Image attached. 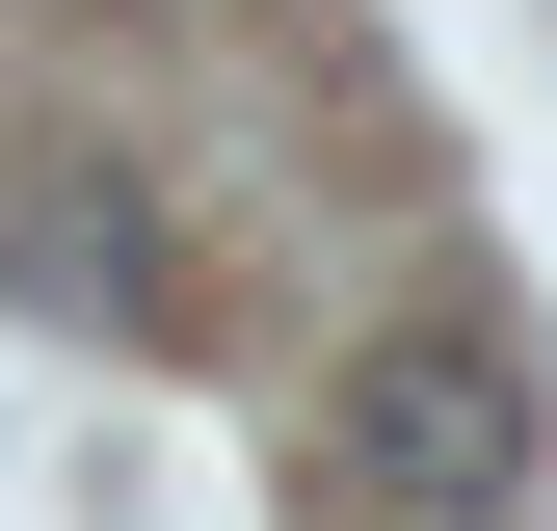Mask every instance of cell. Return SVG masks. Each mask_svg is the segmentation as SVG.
<instances>
[{
  "mask_svg": "<svg viewBox=\"0 0 557 531\" xmlns=\"http://www.w3.org/2000/svg\"><path fill=\"white\" fill-rule=\"evenodd\" d=\"M319 479H345V505H531V346H478V319H398V346H345Z\"/></svg>",
  "mask_w": 557,
  "mask_h": 531,
  "instance_id": "1",
  "label": "cell"
},
{
  "mask_svg": "<svg viewBox=\"0 0 557 531\" xmlns=\"http://www.w3.org/2000/svg\"><path fill=\"white\" fill-rule=\"evenodd\" d=\"M0 293H27L53 346H107V319H160V213H133V186H27V213H0Z\"/></svg>",
  "mask_w": 557,
  "mask_h": 531,
  "instance_id": "2",
  "label": "cell"
}]
</instances>
